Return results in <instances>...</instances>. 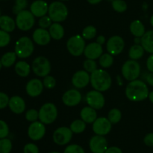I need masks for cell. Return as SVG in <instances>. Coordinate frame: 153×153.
<instances>
[{"mask_svg": "<svg viewBox=\"0 0 153 153\" xmlns=\"http://www.w3.org/2000/svg\"><path fill=\"white\" fill-rule=\"evenodd\" d=\"M126 95L131 101H142L149 97V88L146 82L140 80L130 81L126 87Z\"/></svg>", "mask_w": 153, "mask_h": 153, "instance_id": "cell-1", "label": "cell"}, {"mask_svg": "<svg viewBox=\"0 0 153 153\" xmlns=\"http://www.w3.org/2000/svg\"><path fill=\"white\" fill-rule=\"evenodd\" d=\"M91 86L95 90L99 92H105L111 88L112 84V79L111 75L103 69H97L91 73Z\"/></svg>", "mask_w": 153, "mask_h": 153, "instance_id": "cell-2", "label": "cell"}, {"mask_svg": "<svg viewBox=\"0 0 153 153\" xmlns=\"http://www.w3.org/2000/svg\"><path fill=\"white\" fill-rule=\"evenodd\" d=\"M48 14L53 22H61L67 19L68 16V9L61 2H53L49 5Z\"/></svg>", "mask_w": 153, "mask_h": 153, "instance_id": "cell-3", "label": "cell"}, {"mask_svg": "<svg viewBox=\"0 0 153 153\" xmlns=\"http://www.w3.org/2000/svg\"><path fill=\"white\" fill-rule=\"evenodd\" d=\"M34 50V42L27 36L21 37L16 42L14 52L19 58H25L29 57Z\"/></svg>", "mask_w": 153, "mask_h": 153, "instance_id": "cell-4", "label": "cell"}, {"mask_svg": "<svg viewBox=\"0 0 153 153\" xmlns=\"http://www.w3.org/2000/svg\"><path fill=\"white\" fill-rule=\"evenodd\" d=\"M58 117V109L52 103H46L39 110V119L44 124L53 123Z\"/></svg>", "mask_w": 153, "mask_h": 153, "instance_id": "cell-5", "label": "cell"}, {"mask_svg": "<svg viewBox=\"0 0 153 153\" xmlns=\"http://www.w3.org/2000/svg\"><path fill=\"white\" fill-rule=\"evenodd\" d=\"M123 76L128 81L137 80L140 74V64L135 60H127L122 66Z\"/></svg>", "mask_w": 153, "mask_h": 153, "instance_id": "cell-6", "label": "cell"}, {"mask_svg": "<svg viewBox=\"0 0 153 153\" xmlns=\"http://www.w3.org/2000/svg\"><path fill=\"white\" fill-rule=\"evenodd\" d=\"M85 40L82 35L76 34L68 39L67 42V48L73 56H79L84 53L85 49Z\"/></svg>", "mask_w": 153, "mask_h": 153, "instance_id": "cell-7", "label": "cell"}, {"mask_svg": "<svg viewBox=\"0 0 153 153\" xmlns=\"http://www.w3.org/2000/svg\"><path fill=\"white\" fill-rule=\"evenodd\" d=\"M16 25L21 31H28L34 26L35 19L30 10H23L16 16Z\"/></svg>", "mask_w": 153, "mask_h": 153, "instance_id": "cell-8", "label": "cell"}, {"mask_svg": "<svg viewBox=\"0 0 153 153\" xmlns=\"http://www.w3.org/2000/svg\"><path fill=\"white\" fill-rule=\"evenodd\" d=\"M33 72L37 76L45 77L49 75L51 70V64L47 58L44 56H38L33 61L31 64Z\"/></svg>", "mask_w": 153, "mask_h": 153, "instance_id": "cell-9", "label": "cell"}, {"mask_svg": "<svg viewBox=\"0 0 153 153\" xmlns=\"http://www.w3.org/2000/svg\"><path fill=\"white\" fill-rule=\"evenodd\" d=\"M86 102L91 107L95 110H100L105 106V99L101 92L94 89L87 93Z\"/></svg>", "mask_w": 153, "mask_h": 153, "instance_id": "cell-10", "label": "cell"}, {"mask_svg": "<svg viewBox=\"0 0 153 153\" xmlns=\"http://www.w3.org/2000/svg\"><path fill=\"white\" fill-rule=\"evenodd\" d=\"M73 137V131L70 128L60 127L54 131L53 141L59 146H64L69 143Z\"/></svg>", "mask_w": 153, "mask_h": 153, "instance_id": "cell-11", "label": "cell"}, {"mask_svg": "<svg viewBox=\"0 0 153 153\" xmlns=\"http://www.w3.org/2000/svg\"><path fill=\"white\" fill-rule=\"evenodd\" d=\"M125 47V41L123 38L119 35H114L108 40L106 49L108 53L112 56L120 54Z\"/></svg>", "mask_w": 153, "mask_h": 153, "instance_id": "cell-12", "label": "cell"}, {"mask_svg": "<svg viewBox=\"0 0 153 153\" xmlns=\"http://www.w3.org/2000/svg\"><path fill=\"white\" fill-rule=\"evenodd\" d=\"M112 124L108 118L105 117L97 118L93 123V130L97 135L105 136L111 131Z\"/></svg>", "mask_w": 153, "mask_h": 153, "instance_id": "cell-13", "label": "cell"}, {"mask_svg": "<svg viewBox=\"0 0 153 153\" xmlns=\"http://www.w3.org/2000/svg\"><path fill=\"white\" fill-rule=\"evenodd\" d=\"M89 146L93 153H105L108 148V141L104 136L96 134L90 140Z\"/></svg>", "mask_w": 153, "mask_h": 153, "instance_id": "cell-14", "label": "cell"}, {"mask_svg": "<svg viewBox=\"0 0 153 153\" xmlns=\"http://www.w3.org/2000/svg\"><path fill=\"white\" fill-rule=\"evenodd\" d=\"M46 134L45 124L41 122H31L28 128V135L31 140L37 141L41 140Z\"/></svg>", "mask_w": 153, "mask_h": 153, "instance_id": "cell-15", "label": "cell"}, {"mask_svg": "<svg viewBox=\"0 0 153 153\" xmlns=\"http://www.w3.org/2000/svg\"><path fill=\"white\" fill-rule=\"evenodd\" d=\"M82 95L80 92L77 89L67 90L62 96V101L66 106H75L82 101Z\"/></svg>", "mask_w": 153, "mask_h": 153, "instance_id": "cell-16", "label": "cell"}, {"mask_svg": "<svg viewBox=\"0 0 153 153\" xmlns=\"http://www.w3.org/2000/svg\"><path fill=\"white\" fill-rule=\"evenodd\" d=\"M91 82V75L86 70H78L72 77V84L76 88L86 87Z\"/></svg>", "mask_w": 153, "mask_h": 153, "instance_id": "cell-17", "label": "cell"}, {"mask_svg": "<svg viewBox=\"0 0 153 153\" xmlns=\"http://www.w3.org/2000/svg\"><path fill=\"white\" fill-rule=\"evenodd\" d=\"M43 84L39 79H31L28 81L25 86V91L27 94L33 98L37 97L42 93L43 90Z\"/></svg>", "mask_w": 153, "mask_h": 153, "instance_id": "cell-18", "label": "cell"}, {"mask_svg": "<svg viewBox=\"0 0 153 153\" xmlns=\"http://www.w3.org/2000/svg\"><path fill=\"white\" fill-rule=\"evenodd\" d=\"M102 46L97 42L90 43L85 46V51H84V54L87 58L94 60L100 58L102 55Z\"/></svg>", "mask_w": 153, "mask_h": 153, "instance_id": "cell-19", "label": "cell"}, {"mask_svg": "<svg viewBox=\"0 0 153 153\" xmlns=\"http://www.w3.org/2000/svg\"><path fill=\"white\" fill-rule=\"evenodd\" d=\"M49 10V5L45 0H36L30 6V11L36 17H42L46 15Z\"/></svg>", "mask_w": 153, "mask_h": 153, "instance_id": "cell-20", "label": "cell"}, {"mask_svg": "<svg viewBox=\"0 0 153 153\" xmlns=\"http://www.w3.org/2000/svg\"><path fill=\"white\" fill-rule=\"evenodd\" d=\"M33 40L40 46H46L50 42L51 36L49 31L45 28H39L34 30L32 34Z\"/></svg>", "mask_w": 153, "mask_h": 153, "instance_id": "cell-21", "label": "cell"}, {"mask_svg": "<svg viewBox=\"0 0 153 153\" xmlns=\"http://www.w3.org/2000/svg\"><path fill=\"white\" fill-rule=\"evenodd\" d=\"M8 106L10 110L14 113L21 114L25 110V100L20 96L14 95L9 100Z\"/></svg>", "mask_w": 153, "mask_h": 153, "instance_id": "cell-22", "label": "cell"}, {"mask_svg": "<svg viewBox=\"0 0 153 153\" xmlns=\"http://www.w3.org/2000/svg\"><path fill=\"white\" fill-rule=\"evenodd\" d=\"M81 118L85 123H94L97 118V113L96 110L91 106H85L80 112Z\"/></svg>", "mask_w": 153, "mask_h": 153, "instance_id": "cell-23", "label": "cell"}, {"mask_svg": "<svg viewBox=\"0 0 153 153\" xmlns=\"http://www.w3.org/2000/svg\"><path fill=\"white\" fill-rule=\"evenodd\" d=\"M16 21L7 15H2L0 16V28L1 30L11 32L16 28Z\"/></svg>", "mask_w": 153, "mask_h": 153, "instance_id": "cell-24", "label": "cell"}, {"mask_svg": "<svg viewBox=\"0 0 153 153\" xmlns=\"http://www.w3.org/2000/svg\"><path fill=\"white\" fill-rule=\"evenodd\" d=\"M140 44L145 51L151 54L153 53V30H149L145 32L141 37Z\"/></svg>", "mask_w": 153, "mask_h": 153, "instance_id": "cell-25", "label": "cell"}, {"mask_svg": "<svg viewBox=\"0 0 153 153\" xmlns=\"http://www.w3.org/2000/svg\"><path fill=\"white\" fill-rule=\"evenodd\" d=\"M49 32L52 38L58 40L64 37V28L59 22H53L49 27Z\"/></svg>", "mask_w": 153, "mask_h": 153, "instance_id": "cell-26", "label": "cell"}, {"mask_svg": "<svg viewBox=\"0 0 153 153\" xmlns=\"http://www.w3.org/2000/svg\"><path fill=\"white\" fill-rule=\"evenodd\" d=\"M130 32L135 38H141L146 32L144 25L138 20H136L131 22Z\"/></svg>", "mask_w": 153, "mask_h": 153, "instance_id": "cell-27", "label": "cell"}, {"mask_svg": "<svg viewBox=\"0 0 153 153\" xmlns=\"http://www.w3.org/2000/svg\"><path fill=\"white\" fill-rule=\"evenodd\" d=\"M15 71L22 77H26L29 75L30 71H31V67L29 64L25 61H19L16 63L15 64Z\"/></svg>", "mask_w": 153, "mask_h": 153, "instance_id": "cell-28", "label": "cell"}, {"mask_svg": "<svg viewBox=\"0 0 153 153\" xmlns=\"http://www.w3.org/2000/svg\"><path fill=\"white\" fill-rule=\"evenodd\" d=\"M144 49L141 46V44H134L129 49L128 56H129L130 59L137 61V60L140 59V58L143 57V54H144Z\"/></svg>", "mask_w": 153, "mask_h": 153, "instance_id": "cell-29", "label": "cell"}, {"mask_svg": "<svg viewBox=\"0 0 153 153\" xmlns=\"http://www.w3.org/2000/svg\"><path fill=\"white\" fill-rule=\"evenodd\" d=\"M16 56H17L15 53V52H7L4 53L0 58L2 66L5 68H9L13 65L16 62Z\"/></svg>", "mask_w": 153, "mask_h": 153, "instance_id": "cell-30", "label": "cell"}, {"mask_svg": "<svg viewBox=\"0 0 153 153\" xmlns=\"http://www.w3.org/2000/svg\"><path fill=\"white\" fill-rule=\"evenodd\" d=\"M70 128L71 129L73 133L81 134L85 131L86 128V123L82 119L74 120L70 124Z\"/></svg>", "mask_w": 153, "mask_h": 153, "instance_id": "cell-31", "label": "cell"}, {"mask_svg": "<svg viewBox=\"0 0 153 153\" xmlns=\"http://www.w3.org/2000/svg\"><path fill=\"white\" fill-rule=\"evenodd\" d=\"M99 62L101 67L104 68H110L114 63L113 56L110 53H104L99 58Z\"/></svg>", "mask_w": 153, "mask_h": 153, "instance_id": "cell-32", "label": "cell"}, {"mask_svg": "<svg viewBox=\"0 0 153 153\" xmlns=\"http://www.w3.org/2000/svg\"><path fill=\"white\" fill-rule=\"evenodd\" d=\"M122 118L121 111L117 108H113L109 111L108 114V118L111 124H117L119 122Z\"/></svg>", "mask_w": 153, "mask_h": 153, "instance_id": "cell-33", "label": "cell"}, {"mask_svg": "<svg viewBox=\"0 0 153 153\" xmlns=\"http://www.w3.org/2000/svg\"><path fill=\"white\" fill-rule=\"evenodd\" d=\"M97 35V28L94 26H88L82 31V36L84 39L91 40Z\"/></svg>", "mask_w": 153, "mask_h": 153, "instance_id": "cell-34", "label": "cell"}, {"mask_svg": "<svg viewBox=\"0 0 153 153\" xmlns=\"http://www.w3.org/2000/svg\"><path fill=\"white\" fill-rule=\"evenodd\" d=\"M12 149V142L7 138L0 139V153H10Z\"/></svg>", "mask_w": 153, "mask_h": 153, "instance_id": "cell-35", "label": "cell"}, {"mask_svg": "<svg viewBox=\"0 0 153 153\" xmlns=\"http://www.w3.org/2000/svg\"><path fill=\"white\" fill-rule=\"evenodd\" d=\"M111 4L114 10L118 13H123L127 10V4L123 0H114Z\"/></svg>", "mask_w": 153, "mask_h": 153, "instance_id": "cell-36", "label": "cell"}, {"mask_svg": "<svg viewBox=\"0 0 153 153\" xmlns=\"http://www.w3.org/2000/svg\"><path fill=\"white\" fill-rule=\"evenodd\" d=\"M83 67L85 70H86L88 73H93L94 71H95L97 69V62H96L95 60L94 59H88L85 60L83 62Z\"/></svg>", "mask_w": 153, "mask_h": 153, "instance_id": "cell-37", "label": "cell"}, {"mask_svg": "<svg viewBox=\"0 0 153 153\" xmlns=\"http://www.w3.org/2000/svg\"><path fill=\"white\" fill-rule=\"evenodd\" d=\"M28 5V0H16L15 5L13 8V12L15 14H18L20 11L25 10Z\"/></svg>", "mask_w": 153, "mask_h": 153, "instance_id": "cell-38", "label": "cell"}, {"mask_svg": "<svg viewBox=\"0 0 153 153\" xmlns=\"http://www.w3.org/2000/svg\"><path fill=\"white\" fill-rule=\"evenodd\" d=\"M10 41V35L8 32L0 29V47H4L8 45Z\"/></svg>", "mask_w": 153, "mask_h": 153, "instance_id": "cell-39", "label": "cell"}, {"mask_svg": "<svg viewBox=\"0 0 153 153\" xmlns=\"http://www.w3.org/2000/svg\"><path fill=\"white\" fill-rule=\"evenodd\" d=\"M64 153H85V150L81 146L77 144H71L66 147Z\"/></svg>", "mask_w": 153, "mask_h": 153, "instance_id": "cell-40", "label": "cell"}, {"mask_svg": "<svg viewBox=\"0 0 153 153\" xmlns=\"http://www.w3.org/2000/svg\"><path fill=\"white\" fill-rule=\"evenodd\" d=\"M25 118L27 121L31 122H36L39 118V111L34 109L28 110L25 112Z\"/></svg>", "mask_w": 153, "mask_h": 153, "instance_id": "cell-41", "label": "cell"}, {"mask_svg": "<svg viewBox=\"0 0 153 153\" xmlns=\"http://www.w3.org/2000/svg\"><path fill=\"white\" fill-rule=\"evenodd\" d=\"M38 24L40 28H45V29H46V28H49V27L51 26V25L52 24V19L49 17V15H48V16L45 15V16H42V17L40 18Z\"/></svg>", "mask_w": 153, "mask_h": 153, "instance_id": "cell-42", "label": "cell"}, {"mask_svg": "<svg viewBox=\"0 0 153 153\" xmlns=\"http://www.w3.org/2000/svg\"><path fill=\"white\" fill-rule=\"evenodd\" d=\"M43 84L46 88L52 89L56 85V80H55V79L52 76L47 75V76H46L43 78Z\"/></svg>", "mask_w": 153, "mask_h": 153, "instance_id": "cell-43", "label": "cell"}, {"mask_svg": "<svg viewBox=\"0 0 153 153\" xmlns=\"http://www.w3.org/2000/svg\"><path fill=\"white\" fill-rule=\"evenodd\" d=\"M9 134V128L7 123L3 120H0V139L6 138Z\"/></svg>", "mask_w": 153, "mask_h": 153, "instance_id": "cell-44", "label": "cell"}, {"mask_svg": "<svg viewBox=\"0 0 153 153\" xmlns=\"http://www.w3.org/2000/svg\"><path fill=\"white\" fill-rule=\"evenodd\" d=\"M24 153H39V148L34 143H27L23 148Z\"/></svg>", "mask_w": 153, "mask_h": 153, "instance_id": "cell-45", "label": "cell"}, {"mask_svg": "<svg viewBox=\"0 0 153 153\" xmlns=\"http://www.w3.org/2000/svg\"><path fill=\"white\" fill-rule=\"evenodd\" d=\"M9 100L10 98L7 94L4 92H0V110L4 109L8 105Z\"/></svg>", "mask_w": 153, "mask_h": 153, "instance_id": "cell-46", "label": "cell"}, {"mask_svg": "<svg viewBox=\"0 0 153 153\" xmlns=\"http://www.w3.org/2000/svg\"><path fill=\"white\" fill-rule=\"evenodd\" d=\"M143 142L148 146H153V133L147 134L144 136Z\"/></svg>", "mask_w": 153, "mask_h": 153, "instance_id": "cell-47", "label": "cell"}, {"mask_svg": "<svg viewBox=\"0 0 153 153\" xmlns=\"http://www.w3.org/2000/svg\"><path fill=\"white\" fill-rule=\"evenodd\" d=\"M146 67L150 72H153V53L148 57L146 60Z\"/></svg>", "mask_w": 153, "mask_h": 153, "instance_id": "cell-48", "label": "cell"}, {"mask_svg": "<svg viewBox=\"0 0 153 153\" xmlns=\"http://www.w3.org/2000/svg\"><path fill=\"white\" fill-rule=\"evenodd\" d=\"M105 153H123L122 150L117 146H111L109 147L106 149Z\"/></svg>", "mask_w": 153, "mask_h": 153, "instance_id": "cell-49", "label": "cell"}, {"mask_svg": "<svg viewBox=\"0 0 153 153\" xmlns=\"http://www.w3.org/2000/svg\"><path fill=\"white\" fill-rule=\"evenodd\" d=\"M146 81L148 84L153 86V72H150L147 76H146Z\"/></svg>", "mask_w": 153, "mask_h": 153, "instance_id": "cell-50", "label": "cell"}, {"mask_svg": "<svg viewBox=\"0 0 153 153\" xmlns=\"http://www.w3.org/2000/svg\"><path fill=\"white\" fill-rule=\"evenodd\" d=\"M105 37L104 35H99L98 37L97 38V43H98L100 45H102L105 43Z\"/></svg>", "mask_w": 153, "mask_h": 153, "instance_id": "cell-51", "label": "cell"}, {"mask_svg": "<svg viewBox=\"0 0 153 153\" xmlns=\"http://www.w3.org/2000/svg\"><path fill=\"white\" fill-rule=\"evenodd\" d=\"M87 1L91 4H99L100 2H101L102 0H87Z\"/></svg>", "mask_w": 153, "mask_h": 153, "instance_id": "cell-52", "label": "cell"}, {"mask_svg": "<svg viewBox=\"0 0 153 153\" xmlns=\"http://www.w3.org/2000/svg\"><path fill=\"white\" fill-rule=\"evenodd\" d=\"M134 40L136 44H140V43H141V38H134Z\"/></svg>", "mask_w": 153, "mask_h": 153, "instance_id": "cell-53", "label": "cell"}, {"mask_svg": "<svg viewBox=\"0 0 153 153\" xmlns=\"http://www.w3.org/2000/svg\"><path fill=\"white\" fill-rule=\"evenodd\" d=\"M149 100H150V101L153 104V91L151 92L149 94Z\"/></svg>", "mask_w": 153, "mask_h": 153, "instance_id": "cell-54", "label": "cell"}, {"mask_svg": "<svg viewBox=\"0 0 153 153\" xmlns=\"http://www.w3.org/2000/svg\"><path fill=\"white\" fill-rule=\"evenodd\" d=\"M150 23H151V25H152V26L153 27V14L150 18Z\"/></svg>", "mask_w": 153, "mask_h": 153, "instance_id": "cell-55", "label": "cell"}, {"mask_svg": "<svg viewBox=\"0 0 153 153\" xmlns=\"http://www.w3.org/2000/svg\"><path fill=\"white\" fill-rule=\"evenodd\" d=\"M1 67H2V64H1V59H0V70H1Z\"/></svg>", "mask_w": 153, "mask_h": 153, "instance_id": "cell-56", "label": "cell"}, {"mask_svg": "<svg viewBox=\"0 0 153 153\" xmlns=\"http://www.w3.org/2000/svg\"><path fill=\"white\" fill-rule=\"evenodd\" d=\"M50 153H60V152H50Z\"/></svg>", "mask_w": 153, "mask_h": 153, "instance_id": "cell-57", "label": "cell"}, {"mask_svg": "<svg viewBox=\"0 0 153 153\" xmlns=\"http://www.w3.org/2000/svg\"><path fill=\"white\" fill-rule=\"evenodd\" d=\"M60 1H67V0H60Z\"/></svg>", "mask_w": 153, "mask_h": 153, "instance_id": "cell-58", "label": "cell"}, {"mask_svg": "<svg viewBox=\"0 0 153 153\" xmlns=\"http://www.w3.org/2000/svg\"><path fill=\"white\" fill-rule=\"evenodd\" d=\"M108 1H111V2H113L114 0H108Z\"/></svg>", "mask_w": 153, "mask_h": 153, "instance_id": "cell-59", "label": "cell"}, {"mask_svg": "<svg viewBox=\"0 0 153 153\" xmlns=\"http://www.w3.org/2000/svg\"><path fill=\"white\" fill-rule=\"evenodd\" d=\"M0 16H1V12H0Z\"/></svg>", "mask_w": 153, "mask_h": 153, "instance_id": "cell-60", "label": "cell"}]
</instances>
